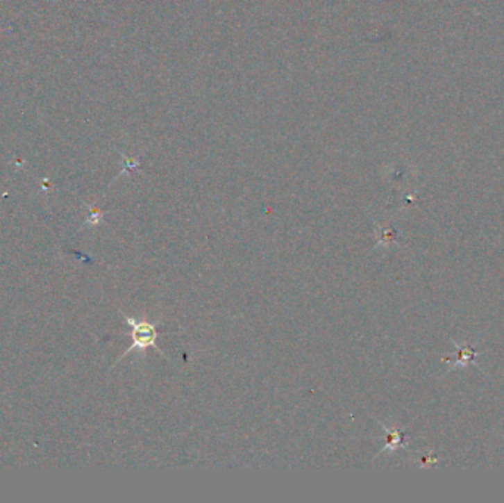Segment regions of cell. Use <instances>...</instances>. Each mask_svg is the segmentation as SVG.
Wrapping results in <instances>:
<instances>
[{
    "label": "cell",
    "instance_id": "cell-1",
    "mask_svg": "<svg viewBox=\"0 0 504 503\" xmlns=\"http://www.w3.org/2000/svg\"><path fill=\"white\" fill-rule=\"evenodd\" d=\"M124 320L128 323V327L131 328V340H133V344H131L130 349L121 356L126 357L128 353L131 352H143L148 347H152L157 352H160L162 354V352L158 349L157 345V338H158V331H157V325L146 320H137L135 318H128L127 315H123Z\"/></svg>",
    "mask_w": 504,
    "mask_h": 503
},
{
    "label": "cell",
    "instance_id": "cell-2",
    "mask_svg": "<svg viewBox=\"0 0 504 503\" xmlns=\"http://www.w3.org/2000/svg\"><path fill=\"white\" fill-rule=\"evenodd\" d=\"M102 219H103V213L99 208L89 207V215L81 227H93L96 224H99L102 222Z\"/></svg>",
    "mask_w": 504,
    "mask_h": 503
}]
</instances>
